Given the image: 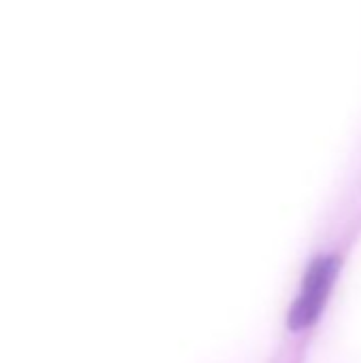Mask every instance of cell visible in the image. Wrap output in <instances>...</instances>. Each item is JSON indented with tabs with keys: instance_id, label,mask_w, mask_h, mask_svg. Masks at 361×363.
I'll return each mask as SVG.
<instances>
[{
	"instance_id": "obj_1",
	"label": "cell",
	"mask_w": 361,
	"mask_h": 363,
	"mask_svg": "<svg viewBox=\"0 0 361 363\" xmlns=\"http://www.w3.org/2000/svg\"><path fill=\"white\" fill-rule=\"evenodd\" d=\"M338 257L321 255L306 268L298 298L294 300L287 317L291 330H306L321 317L338 274Z\"/></svg>"
}]
</instances>
